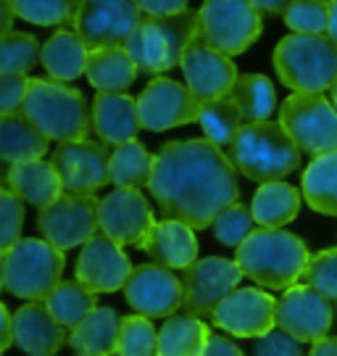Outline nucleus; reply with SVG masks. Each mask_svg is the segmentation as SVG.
<instances>
[{"label": "nucleus", "instance_id": "7", "mask_svg": "<svg viewBox=\"0 0 337 356\" xmlns=\"http://www.w3.org/2000/svg\"><path fill=\"white\" fill-rule=\"evenodd\" d=\"M6 291L24 301H45L58 288L66 254L45 238H22L6 254Z\"/></svg>", "mask_w": 337, "mask_h": 356}, {"label": "nucleus", "instance_id": "17", "mask_svg": "<svg viewBox=\"0 0 337 356\" xmlns=\"http://www.w3.org/2000/svg\"><path fill=\"white\" fill-rule=\"evenodd\" d=\"M100 232L119 245H140L156 225L148 198L138 188H116L98 204Z\"/></svg>", "mask_w": 337, "mask_h": 356}, {"label": "nucleus", "instance_id": "43", "mask_svg": "<svg viewBox=\"0 0 337 356\" xmlns=\"http://www.w3.org/2000/svg\"><path fill=\"white\" fill-rule=\"evenodd\" d=\"M29 90V79L26 74H8L0 72V116L3 114H16L22 111Z\"/></svg>", "mask_w": 337, "mask_h": 356}, {"label": "nucleus", "instance_id": "24", "mask_svg": "<svg viewBox=\"0 0 337 356\" xmlns=\"http://www.w3.org/2000/svg\"><path fill=\"white\" fill-rule=\"evenodd\" d=\"M6 179H8V188L24 204L38 206V209H45V206H50L53 201H58L63 195L61 177H58L53 161H45V159H32V161L11 164Z\"/></svg>", "mask_w": 337, "mask_h": 356}, {"label": "nucleus", "instance_id": "46", "mask_svg": "<svg viewBox=\"0 0 337 356\" xmlns=\"http://www.w3.org/2000/svg\"><path fill=\"white\" fill-rule=\"evenodd\" d=\"M203 356H243V351H240V346L235 343L232 338L219 335V332H211V338H208V343H206Z\"/></svg>", "mask_w": 337, "mask_h": 356}, {"label": "nucleus", "instance_id": "27", "mask_svg": "<svg viewBox=\"0 0 337 356\" xmlns=\"http://www.w3.org/2000/svg\"><path fill=\"white\" fill-rule=\"evenodd\" d=\"M138 64L126 48H95L88 56V79L98 92H126L138 79Z\"/></svg>", "mask_w": 337, "mask_h": 356}, {"label": "nucleus", "instance_id": "18", "mask_svg": "<svg viewBox=\"0 0 337 356\" xmlns=\"http://www.w3.org/2000/svg\"><path fill=\"white\" fill-rule=\"evenodd\" d=\"M211 319L235 338H263L277 327V301L258 288H238L216 306Z\"/></svg>", "mask_w": 337, "mask_h": 356}, {"label": "nucleus", "instance_id": "10", "mask_svg": "<svg viewBox=\"0 0 337 356\" xmlns=\"http://www.w3.org/2000/svg\"><path fill=\"white\" fill-rule=\"evenodd\" d=\"M142 19L138 0H82L74 16V32L90 51L126 48Z\"/></svg>", "mask_w": 337, "mask_h": 356}, {"label": "nucleus", "instance_id": "39", "mask_svg": "<svg viewBox=\"0 0 337 356\" xmlns=\"http://www.w3.org/2000/svg\"><path fill=\"white\" fill-rule=\"evenodd\" d=\"M285 24L295 35H327L329 0H293L285 11Z\"/></svg>", "mask_w": 337, "mask_h": 356}, {"label": "nucleus", "instance_id": "21", "mask_svg": "<svg viewBox=\"0 0 337 356\" xmlns=\"http://www.w3.org/2000/svg\"><path fill=\"white\" fill-rule=\"evenodd\" d=\"M66 341V327L42 301H29L13 312V343L29 356H53Z\"/></svg>", "mask_w": 337, "mask_h": 356}, {"label": "nucleus", "instance_id": "55", "mask_svg": "<svg viewBox=\"0 0 337 356\" xmlns=\"http://www.w3.org/2000/svg\"><path fill=\"white\" fill-rule=\"evenodd\" d=\"M335 317H337V304H335Z\"/></svg>", "mask_w": 337, "mask_h": 356}, {"label": "nucleus", "instance_id": "4", "mask_svg": "<svg viewBox=\"0 0 337 356\" xmlns=\"http://www.w3.org/2000/svg\"><path fill=\"white\" fill-rule=\"evenodd\" d=\"M22 114L48 140H88V132L92 129V111L85 95L58 79H29Z\"/></svg>", "mask_w": 337, "mask_h": 356}, {"label": "nucleus", "instance_id": "48", "mask_svg": "<svg viewBox=\"0 0 337 356\" xmlns=\"http://www.w3.org/2000/svg\"><path fill=\"white\" fill-rule=\"evenodd\" d=\"M250 3H253V8L261 16H277V13L288 11L293 0H250Z\"/></svg>", "mask_w": 337, "mask_h": 356}, {"label": "nucleus", "instance_id": "35", "mask_svg": "<svg viewBox=\"0 0 337 356\" xmlns=\"http://www.w3.org/2000/svg\"><path fill=\"white\" fill-rule=\"evenodd\" d=\"M198 124L206 135V140H211L216 148H229L235 135L243 127V114L235 106V101L227 95V98H216V101H206L200 106Z\"/></svg>", "mask_w": 337, "mask_h": 356}, {"label": "nucleus", "instance_id": "44", "mask_svg": "<svg viewBox=\"0 0 337 356\" xmlns=\"http://www.w3.org/2000/svg\"><path fill=\"white\" fill-rule=\"evenodd\" d=\"M256 356H309L303 351L300 341H295L293 335H288L285 330H272L266 332L263 338L256 341V348H253Z\"/></svg>", "mask_w": 337, "mask_h": 356}, {"label": "nucleus", "instance_id": "36", "mask_svg": "<svg viewBox=\"0 0 337 356\" xmlns=\"http://www.w3.org/2000/svg\"><path fill=\"white\" fill-rule=\"evenodd\" d=\"M13 13L29 24L38 26H63L74 24L82 0H8Z\"/></svg>", "mask_w": 337, "mask_h": 356}, {"label": "nucleus", "instance_id": "54", "mask_svg": "<svg viewBox=\"0 0 337 356\" xmlns=\"http://www.w3.org/2000/svg\"><path fill=\"white\" fill-rule=\"evenodd\" d=\"M76 356H111V354H76Z\"/></svg>", "mask_w": 337, "mask_h": 356}, {"label": "nucleus", "instance_id": "42", "mask_svg": "<svg viewBox=\"0 0 337 356\" xmlns=\"http://www.w3.org/2000/svg\"><path fill=\"white\" fill-rule=\"evenodd\" d=\"M24 201L11 191L0 185V254H6L22 241V229H24Z\"/></svg>", "mask_w": 337, "mask_h": 356}, {"label": "nucleus", "instance_id": "31", "mask_svg": "<svg viewBox=\"0 0 337 356\" xmlns=\"http://www.w3.org/2000/svg\"><path fill=\"white\" fill-rule=\"evenodd\" d=\"M300 188L306 195V204L313 211L327 216H337V151H329L324 156H316L306 166Z\"/></svg>", "mask_w": 337, "mask_h": 356}, {"label": "nucleus", "instance_id": "33", "mask_svg": "<svg viewBox=\"0 0 337 356\" xmlns=\"http://www.w3.org/2000/svg\"><path fill=\"white\" fill-rule=\"evenodd\" d=\"M153 161L156 156L138 140H129L124 145H116L108 161V172H111V185L116 188H142L150 185V175H153Z\"/></svg>", "mask_w": 337, "mask_h": 356}, {"label": "nucleus", "instance_id": "23", "mask_svg": "<svg viewBox=\"0 0 337 356\" xmlns=\"http://www.w3.org/2000/svg\"><path fill=\"white\" fill-rule=\"evenodd\" d=\"M92 129L106 145H124L135 140L140 124L138 101L129 98L126 92H98L92 101Z\"/></svg>", "mask_w": 337, "mask_h": 356}, {"label": "nucleus", "instance_id": "32", "mask_svg": "<svg viewBox=\"0 0 337 356\" xmlns=\"http://www.w3.org/2000/svg\"><path fill=\"white\" fill-rule=\"evenodd\" d=\"M229 98L243 114L245 124L253 122H269V116L277 108V90L272 79L263 74H243L238 76L235 88L229 92Z\"/></svg>", "mask_w": 337, "mask_h": 356}, {"label": "nucleus", "instance_id": "51", "mask_svg": "<svg viewBox=\"0 0 337 356\" xmlns=\"http://www.w3.org/2000/svg\"><path fill=\"white\" fill-rule=\"evenodd\" d=\"M327 35L337 42V0H329V29Z\"/></svg>", "mask_w": 337, "mask_h": 356}, {"label": "nucleus", "instance_id": "56", "mask_svg": "<svg viewBox=\"0 0 337 356\" xmlns=\"http://www.w3.org/2000/svg\"><path fill=\"white\" fill-rule=\"evenodd\" d=\"M53 356H56V354H53Z\"/></svg>", "mask_w": 337, "mask_h": 356}, {"label": "nucleus", "instance_id": "1", "mask_svg": "<svg viewBox=\"0 0 337 356\" xmlns=\"http://www.w3.org/2000/svg\"><path fill=\"white\" fill-rule=\"evenodd\" d=\"M150 193L169 219L206 229L227 206L238 204V169L211 140H172L156 153Z\"/></svg>", "mask_w": 337, "mask_h": 356}, {"label": "nucleus", "instance_id": "16", "mask_svg": "<svg viewBox=\"0 0 337 356\" xmlns=\"http://www.w3.org/2000/svg\"><path fill=\"white\" fill-rule=\"evenodd\" d=\"M53 166L61 177L63 193H88L100 191L103 185L111 182V172H108V161L111 153L106 151L103 143L95 140H74L61 143L53 151Z\"/></svg>", "mask_w": 337, "mask_h": 356}, {"label": "nucleus", "instance_id": "41", "mask_svg": "<svg viewBox=\"0 0 337 356\" xmlns=\"http://www.w3.org/2000/svg\"><path fill=\"white\" fill-rule=\"evenodd\" d=\"M253 225L256 219L250 214L248 206L243 204H232L227 206L222 214L213 219V235L222 245H229V248H238L240 243L248 241V235L253 232Z\"/></svg>", "mask_w": 337, "mask_h": 356}, {"label": "nucleus", "instance_id": "28", "mask_svg": "<svg viewBox=\"0 0 337 356\" xmlns=\"http://www.w3.org/2000/svg\"><path fill=\"white\" fill-rule=\"evenodd\" d=\"M122 332V317L111 306H98L82 319L74 330H69V346L76 354H113Z\"/></svg>", "mask_w": 337, "mask_h": 356}, {"label": "nucleus", "instance_id": "3", "mask_svg": "<svg viewBox=\"0 0 337 356\" xmlns=\"http://www.w3.org/2000/svg\"><path fill=\"white\" fill-rule=\"evenodd\" d=\"M300 148L279 122L243 124L227 148L229 161L253 182H279L300 166Z\"/></svg>", "mask_w": 337, "mask_h": 356}, {"label": "nucleus", "instance_id": "14", "mask_svg": "<svg viewBox=\"0 0 337 356\" xmlns=\"http://www.w3.org/2000/svg\"><path fill=\"white\" fill-rule=\"evenodd\" d=\"M124 298L138 314L150 319H169L185 301V285L172 269L161 264H140L124 285Z\"/></svg>", "mask_w": 337, "mask_h": 356}, {"label": "nucleus", "instance_id": "45", "mask_svg": "<svg viewBox=\"0 0 337 356\" xmlns=\"http://www.w3.org/2000/svg\"><path fill=\"white\" fill-rule=\"evenodd\" d=\"M142 16H172L188 11L190 0H138Z\"/></svg>", "mask_w": 337, "mask_h": 356}, {"label": "nucleus", "instance_id": "37", "mask_svg": "<svg viewBox=\"0 0 337 356\" xmlns=\"http://www.w3.org/2000/svg\"><path fill=\"white\" fill-rule=\"evenodd\" d=\"M42 56V45L29 32H8L0 40V72L29 74Z\"/></svg>", "mask_w": 337, "mask_h": 356}, {"label": "nucleus", "instance_id": "19", "mask_svg": "<svg viewBox=\"0 0 337 356\" xmlns=\"http://www.w3.org/2000/svg\"><path fill=\"white\" fill-rule=\"evenodd\" d=\"M132 261L126 251L108 235L90 238L76 256V280L92 293H116L124 291L132 275Z\"/></svg>", "mask_w": 337, "mask_h": 356}, {"label": "nucleus", "instance_id": "53", "mask_svg": "<svg viewBox=\"0 0 337 356\" xmlns=\"http://www.w3.org/2000/svg\"><path fill=\"white\" fill-rule=\"evenodd\" d=\"M332 103H335V108H337V82H335V88H332Z\"/></svg>", "mask_w": 337, "mask_h": 356}, {"label": "nucleus", "instance_id": "38", "mask_svg": "<svg viewBox=\"0 0 337 356\" xmlns=\"http://www.w3.org/2000/svg\"><path fill=\"white\" fill-rule=\"evenodd\" d=\"M113 356H158V330L150 317L132 314L122 319V332Z\"/></svg>", "mask_w": 337, "mask_h": 356}, {"label": "nucleus", "instance_id": "5", "mask_svg": "<svg viewBox=\"0 0 337 356\" xmlns=\"http://www.w3.org/2000/svg\"><path fill=\"white\" fill-rule=\"evenodd\" d=\"M274 69L293 92H324L337 82V42L329 35H288L277 42Z\"/></svg>", "mask_w": 337, "mask_h": 356}, {"label": "nucleus", "instance_id": "52", "mask_svg": "<svg viewBox=\"0 0 337 356\" xmlns=\"http://www.w3.org/2000/svg\"><path fill=\"white\" fill-rule=\"evenodd\" d=\"M0 291H6V259L0 254Z\"/></svg>", "mask_w": 337, "mask_h": 356}, {"label": "nucleus", "instance_id": "25", "mask_svg": "<svg viewBox=\"0 0 337 356\" xmlns=\"http://www.w3.org/2000/svg\"><path fill=\"white\" fill-rule=\"evenodd\" d=\"M88 56L90 48L82 42V38L76 32L58 29V32H53L45 40L40 61H42L45 72L50 74V79L74 82V79H79L88 72Z\"/></svg>", "mask_w": 337, "mask_h": 356}, {"label": "nucleus", "instance_id": "40", "mask_svg": "<svg viewBox=\"0 0 337 356\" xmlns=\"http://www.w3.org/2000/svg\"><path fill=\"white\" fill-rule=\"evenodd\" d=\"M303 285L337 304V248L319 251L309 259V267L303 272Z\"/></svg>", "mask_w": 337, "mask_h": 356}, {"label": "nucleus", "instance_id": "6", "mask_svg": "<svg viewBox=\"0 0 337 356\" xmlns=\"http://www.w3.org/2000/svg\"><path fill=\"white\" fill-rule=\"evenodd\" d=\"M198 38V13L182 11L172 16H145L126 51L140 72L163 74L182 64V56Z\"/></svg>", "mask_w": 337, "mask_h": 356}, {"label": "nucleus", "instance_id": "29", "mask_svg": "<svg viewBox=\"0 0 337 356\" xmlns=\"http://www.w3.org/2000/svg\"><path fill=\"white\" fill-rule=\"evenodd\" d=\"M300 195L303 193L298 188H293L282 179L279 182H266L253 195L250 214L256 219V225H261V227H285L298 216Z\"/></svg>", "mask_w": 337, "mask_h": 356}, {"label": "nucleus", "instance_id": "2", "mask_svg": "<svg viewBox=\"0 0 337 356\" xmlns=\"http://www.w3.org/2000/svg\"><path fill=\"white\" fill-rule=\"evenodd\" d=\"M309 248L298 235L282 227H258L240 243L235 261L243 275L272 291H288L309 267Z\"/></svg>", "mask_w": 337, "mask_h": 356}, {"label": "nucleus", "instance_id": "13", "mask_svg": "<svg viewBox=\"0 0 337 356\" xmlns=\"http://www.w3.org/2000/svg\"><path fill=\"white\" fill-rule=\"evenodd\" d=\"M200 106L203 103L190 92L188 85H179L169 76H156L138 98L140 124L148 132L185 127L198 122Z\"/></svg>", "mask_w": 337, "mask_h": 356}, {"label": "nucleus", "instance_id": "15", "mask_svg": "<svg viewBox=\"0 0 337 356\" xmlns=\"http://www.w3.org/2000/svg\"><path fill=\"white\" fill-rule=\"evenodd\" d=\"M335 319V306L309 285H293L277 301V327L300 343H316L327 338Z\"/></svg>", "mask_w": 337, "mask_h": 356}, {"label": "nucleus", "instance_id": "22", "mask_svg": "<svg viewBox=\"0 0 337 356\" xmlns=\"http://www.w3.org/2000/svg\"><path fill=\"white\" fill-rule=\"evenodd\" d=\"M140 248L166 269H188L198 261V238L195 229L179 219L156 222Z\"/></svg>", "mask_w": 337, "mask_h": 356}, {"label": "nucleus", "instance_id": "49", "mask_svg": "<svg viewBox=\"0 0 337 356\" xmlns=\"http://www.w3.org/2000/svg\"><path fill=\"white\" fill-rule=\"evenodd\" d=\"M309 356H337V335H327L322 341L311 343Z\"/></svg>", "mask_w": 337, "mask_h": 356}, {"label": "nucleus", "instance_id": "8", "mask_svg": "<svg viewBox=\"0 0 337 356\" xmlns=\"http://www.w3.org/2000/svg\"><path fill=\"white\" fill-rule=\"evenodd\" d=\"M261 29V13L250 0H206L198 11V40L229 58L248 51Z\"/></svg>", "mask_w": 337, "mask_h": 356}, {"label": "nucleus", "instance_id": "12", "mask_svg": "<svg viewBox=\"0 0 337 356\" xmlns=\"http://www.w3.org/2000/svg\"><path fill=\"white\" fill-rule=\"evenodd\" d=\"M240 280H243V269L238 261H229L222 256L198 259L182 275V285H185L182 306H185V312L192 317H211L216 306L232 291H238Z\"/></svg>", "mask_w": 337, "mask_h": 356}, {"label": "nucleus", "instance_id": "11", "mask_svg": "<svg viewBox=\"0 0 337 356\" xmlns=\"http://www.w3.org/2000/svg\"><path fill=\"white\" fill-rule=\"evenodd\" d=\"M98 204L100 201L95 198V193L88 195L63 193L58 201L40 209L38 229L45 241L66 254L69 248L85 245L90 238H95V232L100 229Z\"/></svg>", "mask_w": 337, "mask_h": 356}, {"label": "nucleus", "instance_id": "47", "mask_svg": "<svg viewBox=\"0 0 337 356\" xmlns=\"http://www.w3.org/2000/svg\"><path fill=\"white\" fill-rule=\"evenodd\" d=\"M13 343V314L8 306L0 301V354Z\"/></svg>", "mask_w": 337, "mask_h": 356}, {"label": "nucleus", "instance_id": "30", "mask_svg": "<svg viewBox=\"0 0 337 356\" xmlns=\"http://www.w3.org/2000/svg\"><path fill=\"white\" fill-rule=\"evenodd\" d=\"M211 330L192 314H172L158 330V356H203Z\"/></svg>", "mask_w": 337, "mask_h": 356}, {"label": "nucleus", "instance_id": "20", "mask_svg": "<svg viewBox=\"0 0 337 356\" xmlns=\"http://www.w3.org/2000/svg\"><path fill=\"white\" fill-rule=\"evenodd\" d=\"M182 74L188 82L190 92L198 98L200 103L216 101V98H227L235 82H238V66L232 64V58L224 53L213 51L198 38L192 40L185 56H182Z\"/></svg>", "mask_w": 337, "mask_h": 356}, {"label": "nucleus", "instance_id": "50", "mask_svg": "<svg viewBox=\"0 0 337 356\" xmlns=\"http://www.w3.org/2000/svg\"><path fill=\"white\" fill-rule=\"evenodd\" d=\"M13 19H16V13H13L11 3L8 0H0V40L6 38L8 32H13Z\"/></svg>", "mask_w": 337, "mask_h": 356}, {"label": "nucleus", "instance_id": "34", "mask_svg": "<svg viewBox=\"0 0 337 356\" xmlns=\"http://www.w3.org/2000/svg\"><path fill=\"white\" fill-rule=\"evenodd\" d=\"M95 296L98 293L85 288L79 280H63L42 304L48 306V312L56 317V322H61L66 330H74L82 319L98 309Z\"/></svg>", "mask_w": 337, "mask_h": 356}, {"label": "nucleus", "instance_id": "9", "mask_svg": "<svg viewBox=\"0 0 337 356\" xmlns=\"http://www.w3.org/2000/svg\"><path fill=\"white\" fill-rule=\"evenodd\" d=\"M279 124L313 159L337 151V108L324 92H293L279 108Z\"/></svg>", "mask_w": 337, "mask_h": 356}, {"label": "nucleus", "instance_id": "26", "mask_svg": "<svg viewBox=\"0 0 337 356\" xmlns=\"http://www.w3.org/2000/svg\"><path fill=\"white\" fill-rule=\"evenodd\" d=\"M48 138L22 111L0 116V161L19 164L42 159L48 153Z\"/></svg>", "mask_w": 337, "mask_h": 356}]
</instances>
